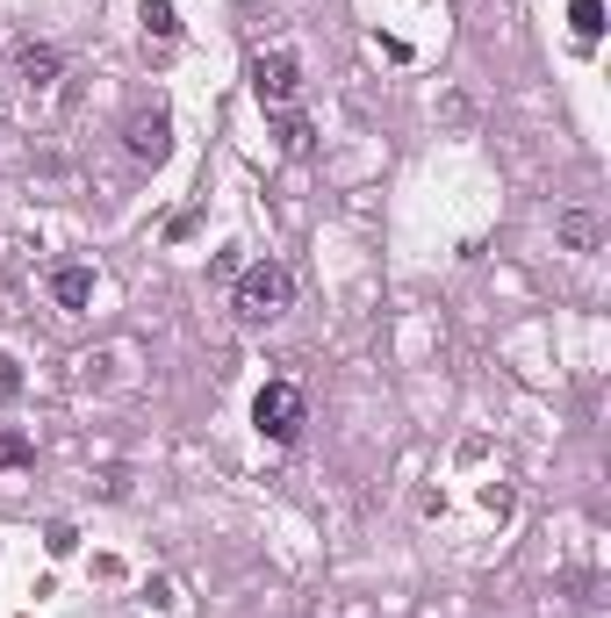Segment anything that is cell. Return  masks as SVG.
Masks as SVG:
<instances>
[{
    "label": "cell",
    "instance_id": "cell-9",
    "mask_svg": "<svg viewBox=\"0 0 611 618\" xmlns=\"http://www.w3.org/2000/svg\"><path fill=\"white\" fill-rule=\"evenodd\" d=\"M598 216H561V245H575V252H598Z\"/></svg>",
    "mask_w": 611,
    "mask_h": 618
},
{
    "label": "cell",
    "instance_id": "cell-1",
    "mask_svg": "<svg viewBox=\"0 0 611 618\" xmlns=\"http://www.w3.org/2000/svg\"><path fill=\"white\" fill-rule=\"evenodd\" d=\"M288 303H296V274H288L281 260H259V266H244V274H238L231 310L244 316V324H273Z\"/></svg>",
    "mask_w": 611,
    "mask_h": 618
},
{
    "label": "cell",
    "instance_id": "cell-10",
    "mask_svg": "<svg viewBox=\"0 0 611 618\" xmlns=\"http://www.w3.org/2000/svg\"><path fill=\"white\" fill-rule=\"evenodd\" d=\"M569 22H575V37H583V43H598L604 37V0H575Z\"/></svg>",
    "mask_w": 611,
    "mask_h": 618
},
{
    "label": "cell",
    "instance_id": "cell-4",
    "mask_svg": "<svg viewBox=\"0 0 611 618\" xmlns=\"http://www.w3.org/2000/svg\"><path fill=\"white\" fill-rule=\"evenodd\" d=\"M122 152H130L137 165H159L166 152H173V123H166L159 109H137L130 123H122Z\"/></svg>",
    "mask_w": 611,
    "mask_h": 618
},
{
    "label": "cell",
    "instance_id": "cell-2",
    "mask_svg": "<svg viewBox=\"0 0 611 618\" xmlns=\"http://www.w3.org/2000/svg\"><path fill=\"white\" fill-rule=\"evenodd\" d=\"M302 417H310V403H302V388H296V382H267V388L252 396V425L267 432L273 446H288V439H296V432H302Z\"/></svg>",
    "mask_w": 611,
    "mask_h": 618
},
{
    "label": "cell",
    "instance_id": "cell-5",
    "mask_svg": "<svg viewBox=\"0 0 611 618\" xmlns=\"http://www.w3.org/2000/svg\"><path fill=\"white\" fill-rule=\"evenodd\" d=\"M14 72H22L29 94H43V87L58 80V51H51V43H22V51H14Z\"/></svg>",
    "mask_w": 611,
    "mask_h": 618
},
{
    "label": "cell",
    "instance_id": "cell-8",
    "mask_svg": "<svg viewBox=\"0 0 611 618\" xmlns=\"http://www.w3.org/2000/svg\"><path fill=\"white\" fill-rule=\"evenodd\" d=\"M137 22H144V37H159V43H173V37H180L173 0H144V8H137Z\"/></svg>",
    "mask_w": 611,
    "mask_h": 618
},
{
    "label": "cell",
    "instance_id": "cell-11",
    "mask_svg": "<svg viewBox=\"0 0 611 618\" xmlns=\"http://www.w3.org/2000/svg\"><path fill=\"white\" fill-rule=\"evenodd\" d=\"M0 467H29V439H22V432H0Z\"/></svg>",
    "mask_w": 611,
    "mask_h": 618
},
{
    "label": "cell",
    "instance_id": "cell-6",
    "mask_svg": "<svg viewBox=\"0 0 611 618\" xmlns=\"http://www.w3.org/2000/svg\"><path fill=\"white\" fill-rule=\"evenodd\" d=\"M51 295H58V310H87L94 303V266H58Z\"/></svg>",
    "mask_w": 611,
    "mask_h": 618
},
{
    "label": "cell",
    "instance_id": "cell-7",
    "mask_svg": "<svg viewBox=\"0 0 611 618\" xmlns=\"http://www.w3.org/2000/svg\"><path fill=\"white\" fill-rule=\"evenodd\" d=\"M273 138H281L288 159H310V123H302L296 109H273Z\"/></svg>",
    "mask_w": 611,
    "mask_h": 618
},
{
    "label": "cell",
    "instance_id": "cell-12",
    "mask_svg": "<svg viewBox=\"0 0 611 618\" xmlns=\"http://www.w3.org/2000/svg\"><path fill=\"white\" fill-rule=\"evenodd\" d=\"M14 396H22V359L0 353V403H14Z\"/></svg>",
    "mask_w": 611,
    "mask_h": 618
},
{
    "label": "cell",
    "instance_id": "cell-3",
    "mask_svg": "<svg viewBox=\"0 0 611 618\" xmlns=\"http://www.w3.org/2000/svg\"><path fill=\"white\" fill-rule=\"evenodd\" d=\"M252 94L267 101V109H288V101L302 94V65H296V51H259V58H252Z\"/></svg>",
    "mask_w": 611,
    "mask_h": 618
}]
</instances>
